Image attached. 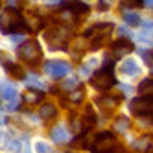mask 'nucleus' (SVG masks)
Returning a JSON list of instances; mask_svg holds the SVG:
<instances>
[{
  "label": "nucleus",
  "instance_id": "obj_1",
  "mask_svg": "<svg viewBox=\"0 0 153 153\" xmlns=\"http://www.w3.org/2000/svg\"><path fill=\"white\" fill-rule=\"evenodd\" d=\"M0 30L4 33H19L20 30L26 31V20H22V15H20V11L17 7L9 6L0 15Z\"/></svg>",
  "mask_w": 153,
  "mask_h": 153
},
{
  "label": "nucleus",
  "instance_id": "obj_2",
  "mask_svg": "<svg viewBox=\"0 0 153 153\" xmlns=\"http://www.w3.org/2000/svg\"><path fill=\"white\" fill-rule=\"evenodd\" d=\"M17 53L24 63L30 65V67H35V65H39L41 59H42V50H41L37 41H24L22 45L19 46Z\"/></svg>",
  "mask_w": 153,
  "mask_h": 153
},
{
  "label": "nucleus",
  "instance_id": "obj_3",
  "mask_svg": "<svg viewBox=\"0 0 153 153\" xmlns=\"http://www.w3.org/2000/svg\"><path fill=\"white\" fill-rule=\"evenodd\" d=\"M45 39L48 42V46L52 50H63L65 46H67V42H68V35H67V30H65L63 26H57V24H53L46 30V33H45Z\"/></svg>",
  "mask_w": 153,
  "mask_h": 153
},
{
  "label": "nucleus",
  "instance_id": "obj_4",
  "mask_svg": "<svg viewBox=\"0 0 153 153\" xmlns=\"http://www.w3.org/2000/svg\"><path fill=\"white\" fill-rule=\"evenodd\" d=\"M91 85L94 87V89H98V91H107V89H111V87L116 85V78H114L113 72L100 68L96 74L91 76Z\"/></svg>",
  "mask_w": 153,
  "mask_h": 153
},
{
  "label": "nucleus",
  "instance_id": "obj_5",
  "mask_svg": "<svg viewBox=\"0 0 153 153\" xmlns=\"http://www.w3.org/2000/svg\"><path fill=\"white\" fill-rule=\"evenodd\" d=\"M116 137L111 131H100L92 140H91V148H92V153H98V151H105L109 148H113L116 144Z\"/></svg>",
  "mask_w": 153,
  "mask_h": 153
},
{
  "label": "nucleus",
  "instance_id": "obj_6",
  "mask_svg": "<svg viewBox=\"0 0 153 153\" xmlns=\"http://www.w3.org/2000/svg\"><path fill=\"white\" fill-rule=\"evenodd\" d=\"M70 70H72L70 65L65 63V61H59V59H56V61H48V63L45 65V72L50 76V78H53V79L65 78V76H67Z\"/></svg>",
  "mask_w": 153,
  "mask_h": 153
},
{
  "label": "nucleus",
  "instance_id": "obj_7",
  "mask_svg": "<svg viewBox=\"0 0 153 153\" xmlns=\"http://www.w3.org/2000/svg\"><path fill=\"white\" fill-rule=\"evenodd\" d=\"M129 111L133 113L135 116H144V114H149L153 113V102L148 100V98H135V100H131L129 103Z\"/></svg>",
  "mask_w": 153,
  "mask_h": 153
},
{
  "label": "nucleus",
  "instance_id": "obj_8",
  "mask_svg": "<svg viewBox=\"0 0 153 153\" xmlns=\"http://www.w3.org/2000/svg\"><path fill=\"white\" fill-rule=\"evenodd\" d=\"M113 31V24L111 22H100V24H94L89 30L85 31V37L87 39H109Z\"/></svg>",
  "mask_w": 153,
  "mask_h": 153
},
{
  "label": "nucleus",
  "instance_id": "obj_9",
  "mask_svg": "<svg viewBox=\"0 0 153 153\" xmlns=\"http://www.w3.org/2000/svg\"><path fill=\"white\" fill-rule=\"evenodd\" d=\"M122 102V96H114V94H103V96H100V98H96V105L100 107V109H103V113L107 114H111L114 109L118 107V103Z\"/></svg>",
  "mask_w": 153,
  "mask_h": 153
},
{
  "label": "nucleus",
  "instance_id": "obj_10",
  "mask_svg": "<svg viewBox=\"0 0 153 153\" xmlns=\"http://www.w3.org/2000/svg\"><path fill=\"white\" fill-rule=\"evenodd\" d=\"M63 9H67V11H70L76 19H79V17L89 13L91 7L85 2H81V0H63Z\"/></svg>",
  "mask_w": 153,
  "mask_h": 153
},
{
  "label": "nucleus",
  "instance_id": "obj_11",
  "mask_svg": "<svg viewBox=\"0 0 153 153\" xmlns=\"http://www.w3.org/2000/svg\"><path fill=\"white\" fill-rule=\"evenodd\" d=\"M111 52H113V59H118V57H124L126 53L133 52V45L127 41V39H116L113 45H111Z\"/></svg>",
  "mask_w": 153,
  "mask_h": 153
},
{
  "label": "nucleus",
  "instance_id": "obj_12",
  "mask_svg": "<svg viewBox=\"0 0 153 153\" xmlns=\"http://www.w3.org/2000/svg\"><path fill=\"white\" fill-rule=\"evenodd\" d=\"M79 122H81V131L83 133H89V131L96 126V113H94L92 105H87L83 109V114L79 118Z\"/></svg>",
  "mask_w": 153,
  "mask_h": 153
},
{
  "label": "nucleus",
  "instance_id": "obj_13",
  "mask_svg": "<svg viewBox=\"0 0 153 153\" xmlns=\"http://www.w3.org/2000/svg\"><path fill=\"white\" fill-rule=\"evenodd\" d=\"M0 98H4L6 102H11V100H15V98H19L17 87H15L11 81L0 79Z\"/></svg>",
  "mask_w": 153,
  "mask_h": 153
},
{
  "label": "nucleus",
  "instance_id": "obj_14",
  "mask_svg": "<svg viewBox=\"0 0 153 153\" xmlns=\"http://www.w3.org/2000/svg\"><path fill=\"white\" fill-rule=\"evenodd\" d=\"M120 70H122L124 76H129V78H137V76L140 74V65L137 59H126L122 63V67H120Z\"/></svg>",
  "mask_w": 153,
  "mask_h": 153
},
{
  "label": "nucleus",
  "instance_id": "obj_15",
  "mask_svg": "<svg viewBox=\"0 0 153 153\" xmlns=\"http://www.w3.org/2000/svg\"><path fill=\"white\" fill-rule=\"evenodd\" d=\"M138 94L153 102V78H146L138 83Z\"/></svg>",
  "mask_w": 153,
  "mask_h": 153
},
{
  "label": "nucleus",
  "instance_id": "obj_16",
  "mask_svg": "<svg viewBox=\"0 0 153 153\" xmlns=\"http://www.w3.org/2000/svg\"><path fill=\"white\" fill-rule=\"evenodd\" d=\"M50 137H52L53 142H57V144H65V142H68V131L65 129V126H57V127L52 129Z\"/></svg>",
  "mask_w": 153,
  "mask_h": 153
},
{
  "label": "nucleus",
  "instance_id": "obj_17",
  "mask_svg": "<svg viewBox=\"0 0 153 153\" xmlns=\"http://www.w3.org/2000/svg\"><path fill=\"white\" fill-rule=\"evenodd\" d=\"M39 116L42 120H52V118H56L57 116V107L53 105V103H42L41 109H39Z\"/></svg>",
  "mask_w": 153,
  "mask_h": 153
},
{
  "label": "nucleus",
  "instance_id": "obj_18",
  "mask_svg": "<svg viewBox=\"0 0 153 153\" xmlns=\"http://www.w3.org/2000/svg\"><path fill=\"white\" fill-rule=\"evenodd\" d=\"M4 68L7 70V74L11 76L13 79H22L24 78V72H22V68H20V65H15L11 61H4Z\"/></svg>",
  "mask_w": 153,
  "mask_h": 153
},
{
  "label": "nucleus",
  "instance_id": "obj_19",
  "mask_svg": "<svg viewBox=\"0 0 153 153\" xmlns=\"http://www.w3.org/2000/svg\"><path fill=\"white\" fill-rule=\"evenodd\" d=\"M42 98H45V92L42 91H30L24 94V103L26 105H35L39 102H42Z\"/></svg>",
  "mask_w": 153,
  "mask_h": 153
},
{
  "label": "nucleus",
  "instance_id": "obj_20",
  "mask_svg": "<svg viewBox=\"0 0 153 153\" xmlns=\"http://www.w3.org/2000/svg\"><path fill=\"white\" fill-rule=\"evenodd\" d=\"M83 53H85V42L79 41V39H76V41L72 42V46H70V56L78 61V59L83 57Z\"/></svg>",
  "mask_w": 153,
  "mask_h": 153
},
{
  "label": "nucleus",
  "instance_id": "obj_21",
  "mask_svg": "<svg viewBox=\"0 0 153 153\" xmlns=\"http://www.w3.org/2000/svg\"><path fill=\"white\" fill-rule=\"evenodd\" d=\"M131 127V122L127 116H116L114 118V129L120 131V133H126V131H129Z\"/></svg>",
  "mask_w": 153,
  "mask_h": 153
},
{
  "label": "nucleus",
  "instance_id": "obj_22",
  "mask_svg": "<svg viewBox=\"0 0 153 153\" xmlns=\"http://www.w3.org/2000/svg\"><path fill=\"white\" fill-rule=\"evenodd\" d=\"M122 17H124V20H126L129 26H140V24H142L140 15H138V13H135V11H124V13H122Z\"/></svg>",
  "mask_w": 153,
  "mask_h": 153
},
{
  "label": "nucleus",
  "instance_id": "obj_23",
  "mask_svg": "<svg viewBox=\"0 0 153 153\" xmlns=\"http://www.w3.org/2000/svg\"><path fill=\"white\" fill-rule=\"evenodd\" d=\"M45 28V20L41 17L37 19H31V20H26V31H39Z\"/></svg>",
  "mask_w": 153,
  "mask_h": 153
},
{
  "label": "nucleus",
  "instance_id": "obj_24",
  "mask_svg": "<svg viewBox=\"0 0 153 153\" xmlns=\"http://www.w3.org/2000/svg\"><path fill=\"white\" fill-rule=\"evenodd\" d=\"M83 98H85V94H83L81 91H78V92H72V94H68V96H67V100H65V98H61V102H63V103L70 102V103H74V105H79V103L83 102Z\"/></svg>",
  "mask_w": 153,
  "mask_h": 153
},
{
  "label": "nucleus",
  "instance_id": "obj_25",
  "mask_svg": "<svg viewBox=\"0 0 153 153\" xmlns=\"http://www.w3.org/2000/svg\"><path fill=\"white\" fill-rule=\"evenodd\" d=\"M138 120V126L140 127H153V113H149V114H144V116H137Z\"/></svg>",
  "mask_w": 153,
  "mask_h": 153
},
{
  "label": "nucleus",
  "instance_id": "obj_26",
  "mask_svg": "<svg viewBox=\"0 0 153 153\" xmlns=\"http://www.w3.org/2000/svg\"><path fill=\"white\" fill-rule=\"evenodd\" d=\"M35 151L37 153H52V148L50 144H46V142H35Z\"/></svg>",
  "mask_w": 153,
  "mask_h": 153
},
{
  "label": "nucleus",
  "instance_id": "obj_27",
  "mask_svg": "<svg viewBox=\"0 0 153 153\" xmlns=\"http://www.w3.org/2000/svg\"><path fill=\"white\" fill-rule=\"evenodd\" d=\"M105 42H107V39H92V42H91V50L96 52V50L103 48V46H105Z\"/></svg>",
  "mask_w": 153,
  "mask_h": 153
},
{
  "label": "nucleus",
  "instance_id": "obj_28",
  "mask_svg": "<svg viewBox=\"0 0 153 153\" xmlns=\"http://www.w3.org/2000/svg\"><path fill=\"white\" fill-rule=\"evenodd\" d=\"M76 85H79V79H78V78H67V79L63 81V87H65L67 91H68V89H74Z\"/></svg>",
  "mask_w": 153,
  "mask_h": 153
},
{
  "label": "nucleus",
  "instance_id": "obj_29",
  "mask_svg": "<svg viewBox=\"0 0 153 153\" xmlns=\"http://www.w3.org/2000/svg\"><path fill=\"white\" fill-rule=\"evenodd\" d=\"M98 153H124V146L120 144V142H116L113 148H109V149H105V151H98Z\"/></svg>",
  "mask_w": 153,
  "mask_h": 153
},
{
  "label": "nucleus",
  "instance_id": "obj_30",
  "mask_svg": "<svg viewBox=\"0 0 153 153\" xmlns=\"http://www.w3.org/2000/svg\"><path fill=\"white\" fill-rule=\"evenodd\" d=\"M140 56H142V59H144L148 65H153V56H151L148 50H140Z\"/></svg>",
  "mask_w": 153,
  "mask_h": 153
},
{
  "label": "nucleus",
  "instance_id": "obj_31",
  "mask_svg": "<svg viewBox=\"0 0 153 153\" xmlns=\"http://www.w3.org/2000/svg\"><path fill=\"white\" fill-rule=\"evenodd\" d=\"M7 149H9V151H13V153H19V151H20V140H17V138H15L11 144L7 146Z\"/></svg>",
  "mask_w": 153,
  "mask_h": 153
},
{
  "label": "nucleus",
  "instance_id": "obj_32",
  "mask_svg": "<svg viewBox=\"0 0 153 153\" xmlns=\"http://www.w3.org/2000/svg\"><path fill=\"white\" fill-rule=\"evenodd\" d=\"M124 6H129V7H138L142 6V0H122Z\"/></svg>",
  "mask_w": 153,
  "mask_h": 153
},
{
  "label": "nucleus",
  "instance_id": "obj_33",
  "mask_svg": "<svg viewBox=\"0 0 153 153\" xmlns=\"http://www.w3.org/2000/svg\"><path fill=\"white\" fill-rule=\"evenodd\" d=\"M98 9H100V11H107L109 9V4L105 2V0H98V6H96Z\"/></svg>",
  "mask_w": 153,
  "mask_h": 153
},
{
  "label": "nucleus",
  "instance_id": "obj_34",
  "mask_svg": "<svg viewBox=\"0 0 153 153\" xmlns=\"http://www.w3.org/2000/svg\"><path fill=\"white\" fill-rule=\"evenodd\" d=\"M122 92H133V87H129V85H122Z\"/></svg>",
  "mask_w": 153,
  "mask_h": 153
},
{
  "label": "nucleus",
  "instance_id": "obj_35",
  "mask_svg": "<svg viewBox=\"0 0 153 153\" xmlns=\"http://www.w3.org/2000/svg\"><path fill=\"white\" fill-rule=\"evenodd\" d=\"M120 33H122V35H129V31H127V30L122 26V28H120Z\"/></svg>",
  "mask_w": 153,
  "mask_h": 153
},
{
  "label": "nucleus",
  "instance_id": "obj_36",
  "mask_svg": "<svg viewBox=\"0 0 153 153\" xmlns=\"http://www.w3.org/2000/svg\"><path fill=\"white\" fill-rule=\"evenodd\" d=\"M50 92H53V94H57V92H59V89H57V87H52V89H50Z\"/></svg>",
  "mask_w": 153,
  "mask_h": 153
},
{
  "label": "nucleus",
  "instance_id": "obj_37",
  "mask_svg": "<svg viewBox=\"0 0 153 153\" xmlns=\"http://www.w3.org/2000/svg\"><path fill=\"white\" fill-rule=\"evenodd\" d=\"M146 4H148V7H153V0H146Z\"/></svg>",
  "mask_w": 153,
  "mask_h": 153
},
{
  "label": "nucleus",
  "instance_id": "obj_38",
  "mask_svg": "<svg viewBox=\"0 0 153 153\" xmlns=\"http://www.w3.org/2000/svg\"><path fill=\"white\" fill-rule=\"evenodd\" d=\"M0 138H2V131H0Z\"/></svg>",
  "mask_w": 153,
  "mask_h": 153
},
{
  "label": "nucleus",
  "instance_id": "obj_39",
  "mask_svg": "<svg viewBox=\"0 0 153 153\" xmlns=\"http://www.w3.org/2000/svg\"><path fill=\"white\" fill-rule=\"evenodd\" d=\"M151 72H153V67H151Z\"/></svg>",
  "mask_w": 153,
  "mask_h": 153
},
{
  "label": "nucleus",
  "instance_id": "obj_40",
  "mask_svg": "<svg viewBox=\"0 0 153 153\" xmlns=\"http://www.w3.org/2000/svg\"><path fill=\"white\" fill-rule=\"evenodd\" d=\"M26 153H30V151H26Z\"/></svg>",
  "mask_w": 153,
  "mask_h": 153
}]
</instances>
